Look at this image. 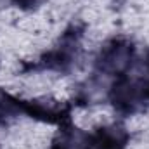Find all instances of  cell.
I'll list each match as a JSON object with an SVG mask.
<instances>
[{
    "instance_id": "8992f818",
    "label": "cell",
    "mask_w": 149,
    "mask_h": 149,
    "mask_svg": "<svg viewBox=\"0 0 149 149\" xmlns=\"http://www.w3.org/2000/svg\"><path fill=\"white\" fill-rule=\"evenodd\" d=\"M50 149H90V135L80 130L73 121H66L59 125V130L50 142Z\"/></svg>"
},
{
    "instance_id": "52a82bcc",
    "label": "cell",
    "mask_w": 149,
    "mask_h": 149,
    "mask_svg": "<svg viewBox=\"0 0 149 149\" xmlns=\"http://www.w3.org/2000/svg\"><path fill=\"white\" fill-rule=\"evenodd\" d=\"M19 113L12 106V102L5 97L3 90H0V125H9Z\"/></svg>"
},
{
    "instance_id": "9c48e42d",
    "label": "cell",
    "mask_w": 149,
    "mask_h": 149,
    "mask_svg": "<svg viewBox=\"0 0 149 149\" xmlns=\"http://www.w3.org/2000/svg\"><path fill=\"white\" fill-rule=\"evenodd\" d=\"M142 64H144V70H146V74H144V81H146V92H148V97H149V52L146 54V57H144Z\"/></svg>"
},
{
    "instance_id": "277c9868",
    "label": "cell",
    "mask_w": 149,
    "mask_h": 149,
    "mask_svg": "<svg viewBox=\"0 0 149 149\" xmlns=\"http://www.w3.org/2000/svg\"><path fill=\"white\" fill-rule=\"evenodd\" d=\"M5 97L12 102V106L17 109L19 114H26L31 120H37L42 123H49V125H63L66 121H71V109L73 104L70 102H61V101H54V99H23V97H16L9 92H5Z\"/></svg>"
},
{
    "instance_id": "5b68a950",
    "label": "cell",
    "mask_w": 149,
    "mask_h": 149,
    "mask_svg": "<svg viewBox=\"0 0 149 149\" xmlns=\"http://www.w3.org/2000/svg\"><path fill=\"white\" fill-rule=\"evenodd\" d=\"M88 135H90V149H127L130 142L128 130L120 123L97 127Z\"/></svg>"
},
{
    "instance_id": "3957f363",
    "label": "cell",
    "mask_w": 149,
    "mask_h": 149,
    "mask_svg": "<svg viewBox=\"0 0 149 149\" xmlns=\"http://www.w3.org/2000/svg\"><path fill=\"white\" fill-rule=\"evenodd\" d=\"M135 63V45L125 37H114L108 40L94 63L95 74L102 76H120L130 71Z\"/></svg>"
},
{
    "instance_id": "7a4b0ae2",
    "label": "cell",
    "mask_w": 149,
    "mask_h": 149,
    "mask_svg": "<svg viewBox=\"0 0 149 149\" xmlns=\"http://www.w3.org/2000/svg\"><path fill=\"white\" fill-rule=\"evenodd\" d=\"M108 99L120 116H134L137 113L144 111L146 104L149 102L146 92L144 74H120L114 78L108 90Z\"/></svg>"
},
{
    "instance_id": "ba28073f",
    "label": "cell",
    "mask_w": 149,
    "mask_h": 149,
    "mask_svg": "<svg viewBox=\"0 0 149 149\" xmlns=\"http://www.w3.org/2000/svg\"><path fill=\"white\" fill-rule=\"evenodd\" d=\"M12 5L19 7L21 10H37L43 3V0H10Z\"/></svg>"
},
{
    "instance_id": "6da1fadb",
    "label": "cell",
    "mask_w": 149,
    "mask_h": 149,
    "mask_svg": "<svg viewBox=\"0 0 149 149\" xmlns=\"http://www.w3.org/2000/svg\"><path fill=\"white\" fill-rule=\"evenodd\" d=\"M85 33V26L80 23L70 24L64 33L59 37L56 45L43 52L37 61L33 63H24L21 71L23 73H31V71H54L59 74L71 73L78 59L81 56V38Z\"/></svg>"
}]
</instances>
